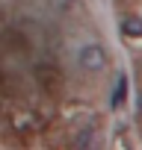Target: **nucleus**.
Segmentation results:
<instances>
[{"instance_id": "obj_1", "label": "nucleus", "mask_w": 142, "mask_h": 150, "mask_svg": "<svg viewBox=\"0 0 142 150\" xmlns=\"http://www.w3.org/2000/svg\"><path fill=\"white\" fill-rule=\"evenodd\" d=\"M33 74H36V83H39L44 91H50V94H59V91L65 88V74H62V68H59L56 62H50V59L39 62V65L33 68Z\"/></svg>"}, {"instance_id": "obj_2", "label": "nucleus", "mask_w": 142, "mask_h": 150, "mask_svg": "<svg viewBox=\"0 0 142 150\" xmlns=\"http://www.w3.org/2000/svg\"><path fill=\"white\" fill-rule=\"evenodd\" d=\"M107 62H110V53H107V47L98 44V41L83 44L80 53H77V65H80L86 74H101V71L107 68Z\"/></svg>"}, {"instance_id": "obj_3", "label": "nucleus", "mask_w": 142, "mask_h": 150, "mask_svg": "<svg viewBox=\"0 0 142 150\" xmlns=\"http://www.w3.org/2000/svg\"><path fill=\"white\" fill-rule=\"evenodd\" d=\"M121 33L127 38H142V15H124L121 18Z\"/></svg>"}, {"instance_id": "obj_4", "label": "nucleus", "mask_w": 142, "mask_h": 150, "mask_svg": "<svg viewBox=\"0 0 142 150\" xmlns=\"http://www.w3.org/2000/svg\"><path fill=\"white\" fill-rule=\"evenodd\" d=\"M124 100H127V74H118V80H115V88H113V109H118V106H124Z\"/></svg>"}, {"instance_id": "obj_5", "label": "nucleus", "mask_w": 142, "mask_h": 150, "mask_svg": "<svg viewBox=\"0 0 142 150\" xmlns=\"http://www.w3.org/2000/svg\"><path fill=\"white\" fill-rule=\"evenodd\" d=\"M92 135H95V124H86V127H80L77 129V135H74V150H86L89 144H92Z\"/></svg>"}, {"instance_id": "obj_6", "label": "nucleus", "mask_w": 142, "mask_h": 150, "mask_svg": "<svg viewBox=\"0 0 142 150\" xmlns=\"http://www.w3.org/2000/svg\"><path fill=\"white\" fill-rule=\"evenodd\" d=\"M47 6H50V12H56V15H65L71 6H74V0H47Z\"/></svg>"}, {"instance_id": "obj_7", "label": "nucleus", "mask_w": 142, "mask_h": 150, "mask_svg": "<svg viewBox=\"0 0 142 150\" xmlns=\"http://www.w3.org/2000/svg\"><path fill=\"white\" fill-rule=\"evenodd\" d=\"M139 118H142V91H139Z\"/></svg>"}]
</instances>
